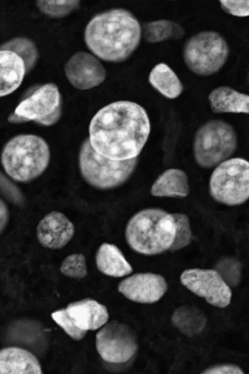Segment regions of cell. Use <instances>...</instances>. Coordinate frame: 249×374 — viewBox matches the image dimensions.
<instances>
[{"label": "cell", "mask_w": 249, "mask_h": 374, "mask_svg": "<svg viewBox=\"0 0 249 374\" xmlns=\"http://www.w3.org/2000/svg\"><path fill=\"white\" fill-rule=\"evenodd\" d=\"M175 224V235L174 241L169 249L171 251L181 249L192 241V233L188 217L184 214L176 213L172 214Z\"/></svg>", "instance_id": "d4e9b609"}, {"label": "cell", "mask_w": 249, "mask_h": 374, "mask_svg": "<svg viewBox=\"0 0 249 374\" xmlns=\"http://www.w3.org/2000/svg\"><path fill=\"white\" fill-rule=\"evenodd\" d=\"M62 97L53 83H48L36 88L22 100L8 118L13 123L34 121L43 126L55 124L62 113Z\"/></svg>", "instance_id": "9c48e42d"}, {"label": "cell", "mask_w": 249, "mask_h": 374, "mask_svg": "<svg viewBox=\"0 0 249 374\" xmlns=\"http://www.w3.org/2000/svg\"><path fill=\"white\" fill-rule=\"evenodd\" d=\"M148 81L152 87L168 99L177 98L183 91V84L178 77L165 63H159L152 68Z\"/></svg>", "instance_id": "44dd1931"}, {"label": "cell", "mask_w": 249, "mask_h": 374, "mask_svg": "<svg viewBox=\"0 0 249 374\" xmlns=\"http://www.w3.org/2000/svg\"><path fill=\"white\" fill-rule=\"evenodd\" d=\"M212 111L220 113H249V96L228 86L218 87L209 94Z\"/></svg>", "instance_id": "ac0fdd59"}, {"label": "cell", "mask_w": 249, "mask_h": 374, "mask_svg": "<svg viewBox=\"0 0 249 374\" xmlns=\"http://www.w3.org/2000/svg\"><path fill=\"white\" fill-rule=\"evenodd\" d=\"M210 193L217 202L229 206L245 203L249 196V163L234 158L220 163L213 170L209 183Z\"/></svg>", "instance_id": "ba28073f"}, {"label": "cell", "mask_w": 249, "mask_h": 374, "mask_svg": "<svg viewBox=\"0 0 249 374\" xmlns=\"http://www.w3.org/2000/svg\"><path fill=\"white\" fill-rule=\"evenodd\" d=\"M64 73L75 88L86 90L96 87L106 78L107 72L100 60L93 54L78 51L64 65Z\"/></svg>", "instance_id": "7c38bea8"}, {"label": "cell", "mask_w": 249, "mask_h": 374, "mask_svg": "<svg viewBox=\"0 0 249 374\" xmlns=\"http://www.w3.org/2000/svg\"><path fill=\"white\" fill-rule=\"evenodd\" d=\"M203 374H243L239 366L233 364H222L213 366L201 372Z\"/></svg>", "instance_id": "f546056e"}, {"label": "cell", "mask_w": 249, "mask_h": 374, "mask_svg": "<svg viewBox=\"0 0 249 374\" xmlns=\"http://www.w3.org/2000/svg\"><path fill=\"white\" fill-rule=\"evenodd\" d=\"M66 309L76 326L87 331L99 329L109 318L107 307L90 299L71 302Z\"/></svg>", "instance_id": "9a60e30c"}, {"label": "cell", "mask_w": 249, "mask_h": 374, "mask_svg": "<svg viewBox=\"0 0 249 374\" xmlns=\"http://www.w3.org/2000/svg\"><path fill=\"white\" fill-rule=\"evenodd\" d=\"M188 179L182 170L170 168L160 174L153 184L151 194L156 197H186L189 193Z\"/></svg>", "instance_id": "ffe728a7"}, {"label": "cell", "mask_w": 249, "mask_h": 374, "mask_svg": "<svg viewBox=\"0 0 249 374\" xmlns=\"http://www.w3.org/2000/svg\"><path fill=\"white\" fill-rule=\"evenodd\" d=\"M95 262L98 270L110 277H122L133 271L123 252L113 244L103 243L96 252Z\"/></svg>", "instance_id": "d6986e66"}, {"label": "cell", "mask_w": 249, "mask_h": 374, "mask_svg": "<svg viewBox=\"0 0 249 374\" xmlns=\"http://www.w3.org/2000/svg\"><path fill=\"white\" fill-rule=\"evenodd\" d=\"M150 120L144 108L130 101L109 103L92 118L89 140L99 154L110 159L138 157L148 138Z\"/></svg>", "instance_id": "6da1fadb"}, {"label": "cell", "mask_w": 249, "mask_h": 374, "mask_svg": "<svg viewBox=\"0 0 249 374\" xmlns=\"http://www.w3.org/2000/svg\"><path fill=\"white\" fill-rule=\"evenodd\" d=\"M25 74V64L19 56L10 50H0V97L15 91Z\"/></svg>", "instance_id": "e0dca14e"}, {"label": "cell", "mask_w": 249, "mask_h": 374, "mask_svg": "<svg viewBox=\"0 0 249 374\" xmlns=\"http://www.w3.org/2000/svg\"><path fill=\"white\" fill-rule=\"evenodd\" d=\"M60 270L64 275L80 279L88 274L86 259L82 253H74L66 257L62 261Z\"/></svg>", "instance_id": "4316f807"}, {"label": "cell", "mask_w": 249, "mask_h": 374, "mask_svg": "<svg viewBox=\"0 0 249 374\" xmlns=\"http://www.w3.org/2000/svg\"><path fill=\"white\" fill-rule=\"evenodd\" d=\"M229 52L228 44L222 35L215 31H204L194 35L186 41L183 57L187 67L193 73L208 76L220 70Z\"/></svg>", "instance_id": "52a82bcc"}, {"label": "cell", "mask_w": 249, "mask_h": 374, "mask_svg": "<svg viewBox=\"0 0 249 374\" xmlns=\"http://www.w3.org/2000/svg\"><path fill=\"white\" fill-rule=\"evenodd\" d=\"M51 317L67 335L75 340H81L87 334V331L76 326L66 309H60L53 312Z\"/></svg>", "instance_id": "83f0119b"}, {"label": "cell", "mask_w": 249, "mask_h": 374, "mask_svg": "<svg viewBox=\"0 0 249 374\" xmlns=\"http://www.w3.org/2000/svg\"><path fill=\"white\" fill-rule=\"evenodd\" d=\"M233 128L222 120H212L197 130L194 141V157L201 168H210L226 160L237 148Z\"/></svg>", "instance_id": "8992f818"}, {"label": "cell", "mask_w": 249, "mask_h": 374, "mask_svg": "<svg viewBox=\"0 0 249 374\" xmlns=\"http://www.w3.org/2000/svg\"><path fill=\"white\" fill-rule=\"evenodd\" d=\"M173 315L187 319L174 324L182 332L190 336L203 329L205 325L203 316L198 310L182 307L175 311Z\"/></svg>", "instance_id": "cb8c5ba5"}, {"label": "cell", "mask_w": 249, "mask_h": 374, "mask_svg": "<svg viewBox=\"0 0 249 374\" xmlns=\"http://www.w3.org/2000/svg\"><path fill=\"white\" fill-rule=\"evenodd\" d=\"M221 9L226 13L238 17L249 15V0H221Z\"/></svg>", "instance_id": "f1b7e54d"}, {"label": "cell", "mask_w": 249, "mask_h": 374, "mask_svg": "<svg viewBox=\"0 0 249 374\" xmlns=\"http://www.w3.org/2000/svg\"><path fill=\"white\" fill-rule=\"evenodd\" d=\"M75 232L73 223L62 213L52 211L38 223L36 233L37 240L43 247L59 249L65 246Z\"/></svg>", "instance_id": "5bb4252c"}, {"label": "cell", "mask_w": 249, "mask_h": 374, "mask_svg": "<svg viewBox=\"0 0 249 374\" xmlns=\"http://www.w3.org/2000/svg\"><path fill=\"white\" fill-rule=\"evenodd\" d=\"M42 368L36 356L18 347L0 350V374H40Z\"/></svg>", "instance_id": "2e32d148"}, {"label": "cell", "mask_w": 249, "mask_h": 374, "mask_svg": "<svg viewBox=\"0 0 249 374\" xmlns=\"http://www.w3.org/2000/svg\"><path fill=\"white\" fill-rule=\"evenodd\" d=\"M185 31L178 23L170 19H161L144 23L142 35L149 43H157L182 38Z\"/></svg>", "instance_id": "7402d4cb"}, {"label": "cell", "mask_w": 249, "mask_h": 374, "mask_svg": "<svg viewBox=\"0 0 249 374\" xmlns=\"http://www.w3.org/2000/svg\"><path fill=\"white\" fill-rule=\"evenodd\" d=\"M137 157L126 160H115L97 153L89 138L82 144L79 155L80 172L84 180L101 189L114 188L124 183L133 172Z\"/></svg>", "instance_id": "5b68a950"}, {"label": "cell", "mask_w": 249, "mask_h": 374, "mask_svg": "<svg viewBox=\"0 0 249 374\" xmlns=\"http://www.w3.org/2000/svg\"><path fill=\"white\" fill-rule=\"evenodd\" d=\"M175 224L172 214L160 208H147L128 221L125 237L130 247L145 255L161 254L168 250L174 240Z\"/></svg>", "instance_id": "3957f363"}, {"label": "cell", "mask_w": 249, "mask_h": 374, "mask_svg": "<svg viewBox=\"0 0 249 374\" xmlns=\"http://www.w3.org/2000/svg\"><path fill=\"white\" fill-rule=\"evenodd\" d=\"M96 347L105 361L124 363L136 353L138 343L133 330L125 323L112 320L105 323L96 335Z\"/></svg>", "instance_id": "30bf717a"}, {"label": "cell", "mask_w": 249, "mask_h": 374, "mask_svg": "<svg viewBox=\"0 0 249 374\" xmlns=\"http://www.w3.org/2000/svg\"><path fill=\"white\" fill-rule=\"evenodd\" d=\"M163 277L152 273L133 274L122 280L118 291L126 298L142 303H153L159 300L167 290Z\"/></svg>", "instance_id": "4fadbf2b"}, {"label": "cell", "mask_w": 249, "mask_h": 374, "mask_svg": "<svg viewBox=\"0 0 249 374\" xmlns=\"http://www.w3.org/2000/svg\"><path fill=\"white\" fill-rule=\"evenodd\" d=\"M180 280L187 289L212 305L225 308L231 303V290L216 270L188 269L181 273Z\"/></svg>", "instance_id": "8fae6325"}, {"label": "cell", "mask_w": 249, "mask_h": 374, "mask_svg": "<svg viewBox=\"0 0 249 374\" xmlns=\"http://www.w3.org/2000/svg\"><path fill=\"white\" fill-rule=\"evenodd\" d=\"M0 50H10L19 56L24 62L26 74L34 68L38 59V54L35 43L26 38L12 39L3 44Z\"/></svg>", "instance_id": "603a6c76"}, {"label": "cell", "mask_w": 249, "mask_h": 374, "mask_svg": "<svg viewBox=\"0 0 249 374\" xmlns=\"http://www.w3.org/2000/svg\"><path fill=\"white\" fill-rule=\"evenodd\" d=\"M142 27L129 11L115 8L99 13L87 24L85 43L98 59L113 63L126 60L138 47Z\"/></svg>", "instance_id": "7a4b0ae2"}, {"label": "cell", "mask_w": 249, "mask_h": 374, "mask_svg": "<svg viewBox=\"0 0 249 374\" xmlns=\"http://www.w3.org/2000/svg\"><path fill=\"white\" fill-rule=\"evenodd\" d=\"M50 159L49 147L42 137L34 134H20L4 145L1 163L6 174L14 180L28 183L40 176Z\"/></svg>", "instance_id": "277c9868"}, {"label": "cell", "mask_w": 249, "mask_h": 374, "mask_svg": "<svg viewBox=\"0 0 249 374\" xmlns=\"http://www.w3.org/2000/svg\"><path fill=\"white\" fill-rule=\"evenodd\" d=\"M9 220V212L5 203L0 199V234L6 227Z\"/></svg>", "instance_id": "4dcf8cb0"}, {"label": "cell", "mask_w": 249, "mask_h": 374, "mask_svg": "<svg viewBox=\"0 0 249 374\" xmlns=\"http://www.w3.org/2000/svg\"><path fill=\"white\" fill-rule=\"evenodd\" d=\"M79 0H38L39 9L45 15L55 18L65 17L79 5Z\"/></svg>", "instance_id": "484cf974"}]
</instances>
